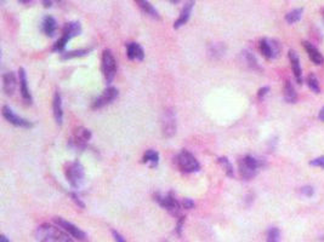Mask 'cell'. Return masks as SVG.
<instances>
[{
  "instance_id": "2e32d148",
  "label": "cell",
  "mask_w": 324,
  "mask_h": 242,
  "mask_svg": "<svg viewBox=\"0 0 324 242\" xmlns=\"http://www.w3.org/2000/svg\"><path fill=\"white\" fill-rule=\"evenodd\" d=\"M193 7H194V1H186L185 2V6H183L182 11H181L179 19H177L174 23L175 29H179L187 23L188 20H190V17H191V14H192Z\"/></svg>"
},
{
  "instance_id": "3957f363",
  "label": "cell",
  "mask_w": 324,
  "mask_h": 242,
  "mask_svg": "<svg viewBox=\"0 0 324 242\" xmlns=\"http://www.w3.org/2000/svg\"><path fill=\"white\" fill-rule=\"evenodd\" d=\"M65 173H66V178L72 188L79 189L80 186L84 184L85 171H84V167H83V165L79 162V161H73V162H69L68 165H67Z\"/></svg>"
},
{
  "instance_id": "d590c367",
  "label": "cell",
  "mask_w": 324,
  "mask_h": 242,
  "mask_svg": "<svg viewBox=\"0 0 324 242\" xmlns=\"http://www.w3.org/2000/svg\"><path fill=\"white\" fill-rule=\"evenodd\" d=\"M268 91H270V87H268V86H263V87H261V89L258 91V97H259V100H262V98L265 97L266 95H267Z\"/></svg>"
},
{
  "instance_id": "484cf974",
  "label": "cell",
  "mask_w": 324,
  "mask_h": 242,
  "mask_svg": "<svg viewBox=\"0 0 324 242\" xmlns=\"http://www.w3.org/2000/svg\"><path fill=\"white\" fill-rule=\"evenodd\" d=\"M92 49H79V50H72V51L68 52H64L61 54V59L62 60H72V59H77V57H83L86 56V55L90 54Z\"/></svg>"
},
{
  "instance_id": "7402d4cb",
  "label": "cell",
  "mask_w": 324,
  "mask_h": 242,
  "mask_svg": "<svg viewBox=\"0 0 324 242\" xmlns=\"http://www.w3.org/2000/svg\"><path fill=\"white\" fill-rule=\"evenodd\" d=\"M135 4H137V6L142 10L144 14L148 15V16H151L152 19H157V20L160 19L159 12L157 11V9H155V7L153 6L150 1H146V0H136Z\"/></svg>"
},
{
  "instance_id": "7bdbcfd3",
  "label": "cell",
  "mask_w": 324,
  "mask_h": 242,
  "mask_svg": "<svg viewBox=\"0 0 324 242\" xmlns=\"http://www.w3.org/2000/svg\"><path fill=\"white\" fill-rule=\"evenodd\" d=\"M322 16H323V19H324V7L322 9Z\"/></svg>"
},
{
  "instance_id": "8fae6325",
  "label": "cell",
  "mask_w": 324,
  "mask_h": 242,
  "mask_svg": "<svg viewBox=\"0 0 324 242\" xmlns=\"http://www.w3.org/2000/svg\"><path fill=\"white\" fill-rule=\"evenodd\" d=\"M176 115L175 112L169 108V109L164 110V114L162 118V131L163 136L167 138L174 137L175 133H176Z\"/></svg>"
},
{
  "instance_id": "d6a6232c",
  "label": "cell",
  "mask_w": 324,
  "mask_h": 242,
  "mask_svg": "<svg viewBox=\"0 0 324 242\" xmlns=\"http://www.w3.org/2000/svg\"><path fill=\"white\" fill-rule=\"evenodd\" d=\"M311 166H316V167L324 168V156H320V158L313 159L312 161H310Z\"/></svg>"
},
{
  "instance_id": "4dcf8cb0",
  "label": "cell",
  "mask_w": 324,
  "mask_h": 242,
  "mask_svg": "<svg viewBox=\"0 0 324 242\" xmlns=\"http://www.w3.org/2000/svg\"><path fill=\"white\" fill-rule=\"evenodd\" d=\"M281 241V230L278 228H271L267 231V240L266 242H280Z\"/></svg>"
},
{
  "instance_id": "f1b7e54d",
  "label": "cell",
  "mask_w": 324,
  "mask_h": 242,
  "mask_svg": "<svg viewBox=\"0 0 324 242\" xmlns=\"http://www.w3.org/2000/svg\"><path fill=\"white\" fill-rule=\"evenodd\" d=\"M243 55H244V59H245V62H247V64L249 65L250 68L254 70H261V67L259 65V62L258 60H256V57L254 56L250 51H248V50H245L244 52H243Z\"/></svg>"
},
{
  "instance_id": "cb8c5ba5",
  "label": "cell",
  "mask_w": 324,
  "mask_h": 242,
  "mask_svg": "<svg viewBox=\"0 0 324 242\" xmlns=\"http://www.w3.org/2000/svg\"><path fill=\"white\" fill-rule=\"evenodd\" d=\"M142 161H144L145 163H148L151 168L157 167L158 163H159V153L154 149H148L144 154Z\"/></svg>"
},
{
  "instance_id": "7c38bea8",
  "label": "cell",
  "mask_w": 324,
  "mask_h": 242,
  "mask_svg": "<svg viewBox=\"0 0 324 242\" xmlns=\"http://www.w3.org/2000/svg\"><path fill=\"white\" fill-rule=\"evenodd\" d=\"M2 117L5 118L10 123H12L16 127H22V128H32L34 126V123L32 121H28L23 118L19 117L17 114H15L14 110L9 107V105H4L2 107Z\"/></svg>"
},
{
  "instance_id": "74e56055",
  "label": "cell",
  "mask_w": 324,
  "mask_h": 242,
  "mask_svg": "<svg viewBox=\"0 0 324 242\" xmlns=\"http://www.w3.org/2000/svg\"><path fill=\"white\" fill-rule=\"evenodd\" d=\"M183 222H185V217H180L179 222H177V226H176V230H177V235H181V230H182V225H183Z\"/></svg>"
},
{
  "instance_id": "f35d334b",
  "label": "cell",
  "mask_w": 324,
  "mask_h": 242,
  "mask_svg": "<svg viewBox=\"0 0 324 242\" xmlns=\"http://www.w3.org/2000/svg\"><path fill=\"white\" fill-rule=\"evenodd\" d=\"M43 4H44V7H51V5H52V1H47V0H44V1H43Z\"/></svg>"
},
{
  "instance_id": "603a6c76",
  "label": "cell",
  "mask_w": 324,
  "mask_h": 242,
  "mask_svg": "<svg viewBox=\"0 0 324 242\" xmlns=\"http://www.w3.org/2000/svg\"><path fill=\"white\" fill-rule=\"evenodd\" d=\"M283 96H284V100L287 103H296V101H298V93H296V91L294 89L290 80H287V81L284 82Z\"/></svg>"
},
{
  "instance_id": "6da1fadb",
  "label": "cell",
  "mask_w": 324,
  "mask_h": 242,
  "mask_svg": "<svg viewBox=\"0 0 324 242\" xmlns=\"http://www.w3.org/2000/svg\"><path fill=\"white\" fill-rule=\"evenodd\" d=\"M36 239L38 242H74L72 236L64 229L49 223H44L38 226Z\"/></svg>"
},
{
  "instance_id": "e575fe53",
  "label": "cell",
  "mask_w": 324,
  "mask_h": 242,
  "mask_svg": "<svg viewBox=\"0 0 324 242\" xmlns=\"http://www.w3.org/2000/svg\"><path fill=\"white\" fill-rule=\"evenodd\" d=\"M301 193H302L305 196H307V198H311V196L315 194V190H313L312 186L306 185V186H303L302 189H301Z\"/></svg>"
},
{
  "instance_id": "8992f818",
  "label": "cell",
  "mask_w": 324,
  "mask_h": 242,
  "mask_svg": "<svg viewBox=\"0 0 324 242\" xmlns=\"http://www.w3.org/2000/svg\"><path fill=\"white\" fill-rule=\"evenodd\" d=\"M80 34H82V26H80L79 22H68V23L64 27V29H62L61 38L57 40L56 44L52 47V50H54V51H62L72 38L78 37V35Z\"/></svg>"
},
{
  "instance_id": "60d3db41",
  "label": "cell",
  "mask_w": 324,
  "mask_h": 242,
  "mask_svg": "<svg viewBox=\"0 0 324 242\" xmlns=\"http://www.w3.org/2000/svg\"><path fill=\"white\" fill-rule=\"evenodd\" d=\"M318 118H320V119L322 120V121H324V107L322 108V109H321L320 115H318Z\"/></svg>"
},
{
  "instance_id": "44dd1931",
  "label": "cell",
  "mask_w": 324,
  "mask_h": 242,
  "mask_svg": "<svg viewBox=\"0 0 324 242\" xmlns=\"http://www.w3.org/2000/svg\"><path fill=\"white\" fill-rule=\"evenodd\" d=\"M57 29V22L52 16H45L42 22V30L47 37H54Z\"/></svg>"
},
{
  "instance_id": "277c9868",
  "label": "cell",
  "mask_w": 324,
  "mask_h": 242,
  "mask_svg": "<svg viewBox=\"0 0 324 242\" xmlns=\"http://www.w3.org/2000/svg\"><path fill=\"white\" fill-rule=\"evenodd\" d=\"M101 69L105 80H106L108 85H110L114 80L115 74H117V60H115L114 55L110 50L106 49L102 52Z\"/></svg>"
},
{
  "instance_id": "9c48e42d",
  "label": "cell",
  "mask_w": 324,
  "mask_h": 242,
  "mask_svg": "<svg viewBox=\"0 0 324 242\" xmlns=\"http://www.w3.org/2000/svg\"><path fill=\"white\" fill-rule=\"evenodd\" d=\"M54 222L56 223L57 226H60L61 229H64L66 233H68L73 239H75V240L82 241V242L87 241L86 233H85V231H83L80 228H78L77 225H74V224L71 223V222H68V221H66V219L61 218V217H55Z\"/></svg>"
},
{
  "instance_id": "ba28073f",
  "label": "cell",
  "mask_w": 324,
  "mask_h": 242,
  "mask_svg": "<svg viewBox=\"0 0 324 242\" xmlns=\"http://www.w3.org/2000/svg\"><path fill=\"white\" fill-rule=\"evenodd\" d=\"M91 131L87 130L85 127H78L75 128L71 138L68 140V145L72 149L75 150H82L85 149L87 142L91 140Z\"/></svg>"
},
{
  "instance_id": "4316f807",
  "label": "cell",
  "mask_w": 324,
  "mask_h": 242,
  "mask_svg": "<svg viewBox=\"0 0 324 242\" xmlns=\"http://www.w3.org/2000/svg\"><path fill=\"white\" fill-rule=\"evenodd\" d=\"M217 161H218L220 166L223 168V171H225L226 175H227L228 177H233V176H235V170H233V165L231 163V161L228 160L226 156H220V158L217 159Z\"/></svg>"
},
{
  "instance_id": "ab89813d",
  "label": "cell",
  "mask_w": 324,
  "mask_h": 242,
  "mask_svg": "<svg viewBox=\"0 0 324 242\" xmlns=\"http://www.w3.org/2000/svg\"><path fill=\"white\" fill-rule=\"evenodd\" d=\"M0 242H10V240L4 235V234H2V235L0 236Z\"/></svg>"
},
{
  "instance_id": "ffe728a7",
  "label": "cell",
  "mask_w": 324,
  "mask_h": 242,
  "mask_svg": "<svg viewBox=\"0 0 324 242\" xmlns=\"http://www.w3.org/2000/svg\"><path fill=\"white\" fill-rule=\"evenodd\" d=\"M302 46L305 47V50H306V52H307L310 60H312L316 65L322 64L324 59H323L322 54L318 51V49L315 46V45L311 44L310 41H302Z\"/></svg>"
},
{
  "instance_id": "52a82bcc",
  "label": "cell",
  "mask_w": 324,
  "mask_h": 242,
  "mask_svg": "<svg viewBox=\"0 0 324 242\" xmlns=\"http://www.w3.org/2000/svg\"><path fill=\"white\" fill-rule=\"evenodd\" d=\"M154 201H157L160 207L167 210L173 216H180V211L182 207H181V202L175 198L173 191L168 194H154Z\"/></svg>"
},
{
  "instance_id": "4fadbf2b",
  "label": "cell",
  "mask_w": 324,
  "mask_h": 242,
  "mask_svg": "<svg viewBox=\"0 0 324 242\" xmlns=\"http://www.w3.org/2000/svg\"><path fill=\"white\" fill-rule=\"evenodd\" d=\"M118 97V90L113 86H108L101 95L97 98H95L92 102V109H100L106 105L110 104L115 98Z\"/></svg>"
},
{
  "instance_id": "9a60e30c",
  "label": "cell",
  "mask_w": 324,
  "mask_h": 242,
  "mask_svg": "<svg viewBox=\"0 0 324 242\" xmlns=\"http://www.w3.org/2000/svg\"><path fill=\"white\" fill-rule=\"evenodd\" d=\"M17 86L16 74L14 72H7L2 75V90L7 96L14 95Z\"/></svg>"
},
{
  "instance_id": "7a4b0ae2",
  "label": "cell",
  "mask_w": 324,
  "mask_h": 242,
  "mask_svg": "<svg viewBox=\"0 0 324 242\" xmlns=\"http://www.w3.org/2000/svg\"><path fill=\"white\" fill-rule=\"evenodd\" d=\"M261 167H262V161L254 158L252 155H245L244 158L239 159V161H238L239 175L244 181L253 180L258 175Z\"/></svg>"
},
{
  "instance_id": "5bb4252c",
  "label": "cell",
  "mask_w": 324,
  "mask_h": 242,
  "mask_svg": "<svg viewBox=\"0 0 324 242\" xmlns=\"http://www.w3.org/2000/svg\"><path fill=\"white\" fill-rule=\"evenodd\" d=\"M19 78H20V92H21L22 98L27 104H32L33 103V97H32L31 92H29L28 82H27V74L24 68H20L19 69Z\"/></svg>"
},
{
  "instance_id": "d6986e66",
  "label": "cell",
  "mask_w": 324,
  "mask_h": 242,
  "mask_svg": "<svg viewBox=\"0 0 324 242\" xmlns=\"http://www.w3.org/2000/svg\"><path fill=\"white\" fill-rule=\"evenodd\" d=\"M127 56L130 60H144L145 51L137 42H129L127 44Z\"/></svg>"
},
{
  "instance_id": "83f0119b",
  "label": "cell",
  "mask_w": 324,
  "mask_h": 242,
  "mask_svg": "<svg viewBox=\"0 0 324 242\" xmlns=\"http://www.w3.org/2000/svg\"><path fill=\"white\" fill-rule=\"evenodd\" d=\"M302 12H303L302 7H300V9L291 10L290 12H288V14L285 15V21H287L289 24L296 23V22H299L301 20V16H302Z\"/></svg>"
},
{
  "instance_id": "ac0fdd59",
  "label": "cell",
  "mask_w": 324,
  "mask_h": 242,
  "mask_svg": "<svg viewBox=\"0 0 324 242\" xmlns=\"http://www.w3.org/2000/svg\"><path fill=\"white\" fill-rule=\"evenodd\" d=\"M52 110H54V118L57 125L61 126L64 122V108H62V98L60 92L57 91L52 101Z\"/></svg>"
},
{
  "instance_id": "f546056e",
  "label": "cell",
  "mask_w": 324,
  "mask_h": 242,
  "mask_svg": "<svg viewBox=\"0 0 324 242\" xmlns=\"http://www.w3.org/2000/svg\"><path fill=\"white\" fill-rule=\"evenodd\" d=\"M307 85H308V87L313 91V92H316V93L321 92L320 82H318L317 77H316L313 73H311V74L307 77Z\"/></svg>"
},
{
  "instance_id": "30bf717a",
  "label": "cell",
  "mask_w": 324,
  "mask_h": 242,
  "mask_svg": "<svg viewBox=\"0 0 324 242\" xmlns=\"http://www.w3.org/2000/svg\"><path fill=\"white\" fill-rule=\"evenodd\" d=\"M259 49H260L262 56L267 60L277 59L281 54V44L275 39L262 38L259 41Z\"/></svg>"
},
{
  "instance_id": "1f68e13d",
  "label": "cell",
  "mask_w": 324,
  "mask_h": 242,
  "mask_svg": "<svg viewBox=\"0 0 324 242\" xmlns=\"http://www.w3.org/2000/svg\"><path fill=\"white\" fill-rule=\"evenodd\" d=\"M181 207L186 208V210H191V208L194 207V201L188 198L182 199V201H181Z\"/></svg>"
},
{
  "instance_id": "b9f144b4",
  "label": "cell",
  "mask_w": 324,
  "mask_h": 242,
  "mask_svg": "<svg viewBox=\"0 0 324 242\" xmlns=\"http://www.w3.org/2000/svg\"><path fill=\"white\" fill-rule=\"evenodd\" d=\"M20 4H31V0H19Z\"/></svg>"
},
{
  "instance_id": "8d00e7d4",
  "label": "cell",
  "mask_w": 324,
  "mask_h": 242,
  "mask_svg": "<svg viewBox=\"0 0 324 242\" xmlns=\"http://www.w3.org/2000/svg\"><path fill=\"white\" fill-rule=\"evenodd\" d=\"M112 234H113V238H114L115 242H127V241H125V239L123 238V236L120 235V234L118 233V231L113 230V231H112Z\"/></svg>"
},
{
  "instance_id": "836d02e7",
  "label": "cell",
  "mask_w": 324,
  "mask_h": 242,
  "mask_svg": "<svg viewBox=\"0 0 324 242\" xmlns=\"http://www.w3.org/2000/svg\"><path fill=\"white\" fill-rule=\"evenodd\" d=\"M71 198H72V200L74 201L75 205H77L78 207L85 208V203L83 202L82 200H80V198H79V196H78L77 193H71Z\"/></svg>"
},
{
  "instance_id": "5b68a950",
  "label": "cell",
  "mask_w": 324,
  "mask_h": 242,
  "mask_svg": "<svg viewBox=\"0 0 324 242\" xmlns=\"http://www.w3.org/2000/svg\"><path fill=\"white\" fill-rule=\"evenodd\" d=\"M176 165L177 168L183 173H193L198 172L200 168L199 162L194 158L192 153L188 150H181L176 156Z\"/></svg>"
},
{
  "instance_id": "e0dca14e",
  "label": "cell",
  "mask_w": 324,
  "mask_h": 242,
  "mask_svg": "<svg viewBox=\"0 0 324 242\" xmlns=\"http://www.w3.org/2000/svg\"><path fill=\"white\" fill-rule=\"evenodd\" d=\"M289 60H290L291 70H293L294 73V77H295L296 81H298L299 84H301V82H302V69H301L300 59H299L298 54H296L294 50L289 51Z\"/></svg>"
},
{
  "instance_id": "d4e9b609",
  "label": "cell",
  "mask_w": 324,
  "mask_h": 242,
  "mask_svg": "<svg viewBox=\"0 0 324 242\" xmlns=\"http://www.w3.org/2000/svg\"><path fill=\"white\" fill-rule=\"evenodd\" d=\"M226 52V45L222 44V42H215V44H212L209 47H208V54L212 59H220L225 55Z\"/></svg>"
}]
</instances>
